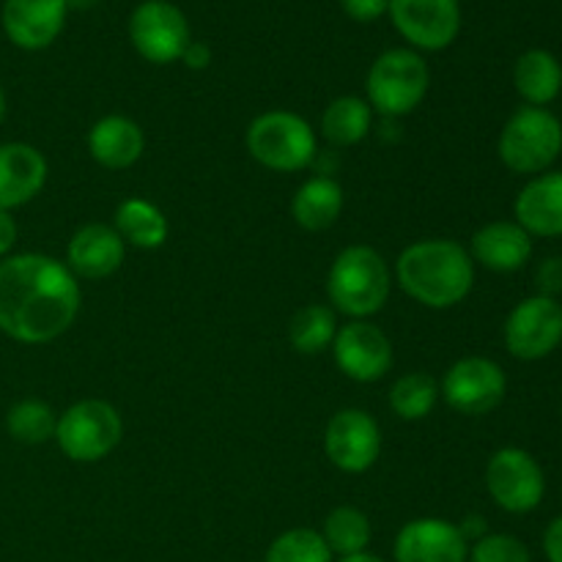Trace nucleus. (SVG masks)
Instances as JSON below:
<instances>
[{
    "mask_svg": "<svg viewBox=\"0 0 562 562\" xmlns=\"http://www.w3.org/2000/svg\"><path fill=\"white\" fill-rule=\"evenodd\" d=\"M80 280L44 252H16L0 261V333L25 346L53 344L77 322Z\"/></svg>",
    "mask_w": 562,
    "mask_h": 562,
    "instance_id": "1",
    "label": "nucleus"
},
{
    "mask_svg": "<svg viewBox=\"0 0 562 562\" xmlns=\"http://www.w3.org/2000/svg\"><path fill=\"white\" fill-rule=\"evenodd\" d=\"M395 283L428 311H450L472 294L475 261L456 239H417L395 258Z\"/></svg>",
    "mask_w": 562,
    "mask_h": 562,
    "instance_id": "2",
    "label": "nucleus"
},
{
    "mask_svg": "<svg viewBox=\"0 0 562 562\" xmlns=\"http://www.w3.org/2000/svg\"><path fill=\"white\" fill-rule=\"evenodd\" d=\"M393 274L379 250L368 245H349L335 256L327 274V296L335 313L349 322L376 316L390 300Z\"/></svg>",
    "mask_w": 562,
    "mask_h": 562,
    "instance_id": "3",
    "label": "nucleus"
},
{
    "mask_svg": "<svg viewBox=\"0 0 562 562\" xmlns=\"http://www.w3.org/2000/svg\"><path fill=\"white\" fill-rule=\"evenodd\" d=\"M247 151L274 173H300L318 159V135L300 113L267 110L247 126Z\"/></svg>",
    "mask_w": 562,
    "mask_h": 562,
    "instance_id": "4",
    "label": "nucleus"
},
{
    "mask_svg": "<svg viewBox=\"0 0 562 562\" xmlns=\"http://www.w3.org/2000/svg\"><path fill=\"white\" fill-rule=\"evenodd\" d=\"M431 86L426 58L412 47L384 49L366 77L368 104L384 119H404L415 113Z\"/></svg>",
    "mask_w": 562,
    "mask_h": 562,
    "instance_id": "5",
    "label": "nucleus"
},
{
    "mask_svg": "<svg viewBox=\"0 0 562 562\" xmlns=\"http://www.w3.org/2000/svg\"><path fill=\"white\" fill-rule=\"evenodd\" d=\"M497 154L510 173H547L562 154L560 119L547 108L525 104L505 121L497 140Z\"/></svg>",
    "mask_w": 562,
    "mask_h": 562,
    "instance_id": "6",
    "label": "nucleus"
},
{
    "mask_svg": "<svg viewBox=\"0 0 562 562\" xmlns=\"http://www.w3.org/2000/svg\"><path fill=\"white\" fill-rule=\"evenodd\" d=\"M124 439L119 409L102 398H86L58 415L55 442L66 459L77 464H97L108 459Z\"/></svg>",
    "mask_w": 562,
    "mask_h": 562,
    "instance_id": "7",
    "label": "nucleus"
},
{
    "mask_svg": "<svg viewBox=\"0 0 562 562\" xmlns=\"http://www.w3.org/2000/svg\"><path fill=\"white\" fill-rule=\"evenodd\" d=\"M508 393L503 366L488 357H461L445 371L439 398L464 417H483L497 409Z\"/></svg>",
    "mask_w": 562,
    "mask_h": 562,
    "instance_id": "8",
    "label": "nucleus"
},
{
    "mask_svg": "<svg viewBox=\"0 0 562 562\" xmlns=\"http://www.w3.org/2000/svg\"><path fill=\"white\" fill-rule=\"evenodd\" d=\"M130 42L148 64H176L192 42L190 22L170 0H143L130 16Z\"/></svg>",
    "mask_w": 562,
    "mask_h": 562,
    "instance_id": "9",
    "label": "nucleus"
},
{
    "mask_svg": "<svg viewBox=\"0 0 562 562\" xmlns=\"http://www.w3.org/2000/svg\"><path fill=\"white\" fill-rule=\"evenodd\" d=\"M488 497L505 514H532L547 494V475L536 456L521 448H499L486 467Z\"/></svg>",
    "mask_w": 562,
    "mask_h": 562,
    "instance_id": "10",
    "label": "nucleus"
},
{
    "mask_svg": "<svg viewBox=\"0 0 562 562\" xmlns=\"http://www.w3.org/2000/svg\"><path fill=\"white\" fill-rule=\"evenodd\" d=\"M503 338L516 360H543L562 344V305L552 296H527L505 318Z\"/></svg>",
    "mask_w": 562,
    "mask_h": 562,
    "instance_id": "11",
    "label": "nucleus"
},
{
    "mask_svg": "<svg viewBox=\"0 0 562 562\" xmlns=\"http://www.w3.org/2000/svg\"><path fill=\"white\" fill-rule=\"evenodd\" d=\"M324 453L346 475H362L382 456V428L366 409H340L324 428Z\"/></svg>",
    "mask_w": 562,
    "mask_h": 562,
    "instance_id": "12",
    "label": "nucleus"
},
{
    "mask_svg": "<svg viewBox=\"0 0 562 562\" xmlns=\"http://www.w3.org/2000/svg\"><path fill=\"white\" fill-rule=\"evenodd\" d=\"M390 20L412 49L439 53L461 33L459 0H390Z\"/></svg>",
    "mask_w": 562,
    "mask_h": 562,
    "instance_id": "13",
    "label": "nucleus"
},
{
    "mask_svg": "<svg viewBox=\"0 0 562 562\" xmlns=\"http://www.w3.org/2000/svg\"><path fill=\"white\" fill-rule=\"evenodd\" d=\"M333 357L346 379L357 384H373L387 376L393 368V340L371 318L346 322L335 335Z\"/></svg>",
    "mask_w": 562,
    "mask_h": 562,
    "instance_id": "14",
    "label": "nucleus"
},
{
    "mask_svg": "<svg viewBox=\"0 0 562 562\" xmlns=\"http://www.w3.org/2000/svg\"><path fill=\"white\" fill-rule=\"evenodd\" d=\"M395 562H467L470 543L459 525L437 516L406 521L395 536Z\"/></svg>",
    "mask_w": 562,
    "mask_h": 562,
    "instance_id": "15",
    "label": "nucleus"
},
{
    "mask_svg": "<svg viewBox=\"0 0 562 562\" xmlns=\"http://www.w3.org/2000/svg\"><path fill=\"white\" fill-rule=\"evenodd\" d=\"M126 241L113 225L88 223L66 245V267L77 280H104L124 267Z\"/></svg>",
    "mask_w": 562,
    "mask_h": 562,
    "instance_id": "16",
    "label": "nucleus"
},
{
    "mask_svg": "<svg viewBox=\"0 0 562 562\" xmlns=\"http://www.w3.org/2000/svg\"><path fill=\"white\" fill-rule=\"evenodd\" d=\"M66 0H5L3 31L14 47L36 53L64 33Z\"/></svg>",
    "mask_w": 562,
    "mask_h": 562,
    "instance_id": "17",
    "label": "nucleus"
},
{
    "mask_svg": "<svg viewBox=\"0 0 562 562\" xmlns=\"http://www.w3.org/2000/svg\"><path fill=\"white\" fill-rule=\"evenodd\" d=\"M49 165L31 143H0V212L31 203L47 184Z\"/></svg>",
    "mask_w": 562,
    "mask_h": 562,
    "instance_id": "18",
    "label": "nucleus"
},
{
    "mask_svg": "<svg viewBox=\"0 0 562 562\" xmlns=\"http://www.w3.org/2000/svg\"><path fill=\"white\" fill-rule=\"evenodd\" d=\"M470 256L488 272H519L532 258V236L516 220H494L472 234Z\"/></svg>",
    "mask_w": 562,
    "mask_h": 562,
    "instance_id": "19",
    "label": "nucleus"
},
{
    "mask_svg": "<svg viewBox=\"0 0 562 562\" xmlns=\"http://www.w3.org/2000/svg\"><path fill=\"white\" fill-rule=\"evenodd\" d=\"M514 217L530 236H562V170L532 176L516 195Z\"/></svg>",
    "mask_w": 562,
    "mask_h": 562,
    "instance_id": "20",
    "label": "nucleus"
},
{
    "mask_svg": "<svg viewBox=\"0 0 562 562\" xmlns=\"http://www.w3.org/2000/svg\"><path fill=\"white\" fill-rule=\"evenodd\" d=\"M88 151L104 170H126L146 151V135L126 115H104L88 130Z\"/></svg>",
    "mask_w": 562,
    "mask_h": 562,
    "instance_id": "21",
    "label": "nucleus"
},
{
    "mask_svg": "<svg viewBox=\"0 0 562 562\" xmlns=\"http://www.w3.org/2000/svg\"><path fill=\"white\" fill-rule=\"evenodd\" d=\"M346 206V192L333 176H311L291 198V217L300 228L318 234L338 223Z\"/></svg>",
    "mask_w": 562,
    "mask_h": 562,
    "instance_id": "22",
    "label": "nucleus"
},
{
    "mask_svg": "<svg viewBox=\"0 0 562 562\" xmlns=\"http://www.w3.org/2000/svg\"><path fill=\"white\" fill-rule=\"evenodd\" d=\"M113 228L119 231L126 247H137V250H159L170 234L168 217H165L162 209L140 195H132L119 203Z\"/></svg>",
    "mask_w": 562,
    "mask_h": 562,
    "instance_id": "23",
    "label": "nucleus"
},
{
    "mask_svg": "<svg viewBox=\"0 0 562 562\" xmlns=\"http://www.w3.org/2000/svg\"><path fill=\"white\" fill-rule=\"evenodd\" d=\"M514 86L530 108H547L562 91V64L549 49H527L514 66Z\"/></svg>",
    "mask_w": 562,
    "mask_h": 562,
    "instance_id": "24",
    "label": "nucleus"
},
{
    "mask_svg": "<svg viewBox=\"0 0 562 562\" xmlns=\"http://www.w3.org/2000/svg\"><path fill=\"white\" fill-rule=\"evenodd\" d=\"M373 130V110L368 104V99L355 97H338L324 108L322 124H318V132H322L324 140L335 148H349L357 146V143L366 140Z\"/></svg>",
    "mask_w": 562,
    "mask_h": 562,
    "instance_id": "25",
    "label": "nucleus"
},
{
    "mask_svg": "<svg viewBox=\"0 0 562 562\" xmlns=\"http://www.w3.org/2000/svg\"><path fill=\"white\" fill-rule=\"evenodd\" d=\"M318 532H322L333 558H351V554L368 552L371 519H368L366 510L355 508V505H338V508L329 510Z\"/></svg>",
    "mask_w": 562,
    "mask_h": 562,
    "instance_id": "26",
    "label": "nucleus"
},
{
    "mask_svg": "<svg viewBox=\"0 0 562 562\" xmlns=\"http://www.w3.org/2000/svg\"><path fill=\"white\" fill-rule=\"evenodd\" d=\"M338 316L329 305H305L294 313L289 324V340L300 355H322L333 349L338 335Z\"/></svg>",
    "mask_w": 562,
    "mask_h": 562,
    "instance_id": "27",
    "label": "nucleus"
},
{
    "mask_svg": "<svg viewBox=\"0 0 562 562\" xmlns=\"http://www.w3.org/2000/svg\"><path fill=\"white\" fill-rule=\"evenodd\" d=\"M390 409L406 423L426 420L439 401V382L426 371H409L390 387Z\"/></svg>",
    "mask_w": 562,
    "mask_h": 562,
    "instance_id": "28",
    "label": "nucleus"
},
{
    "mask_svg": "<svg viewBox=\"0 0 562 562\" xmlns=\"http://www.w3.org/2000/svg\"><path fill=\"white\" fill-rule=\"evenodd\" d=\"M58 412L38 398H22L5 415V431L20 445H44L55 439Z\"/></svg>",
    "mask_w": 562,
    "mask_h": 562,
    "instance_id": "29",
    "label": "nucleus"
},
{
    "mask_svg": "<svg viewBox=\"0 0 562 562\" xmlns=\"http://www.w3.org/2000/svg\"><path fill=\"white\" fill-rule=\"evenodd\" d=\"M263 562H335L333 552L324 543L322 532L311 527L285 530L269 543Z\"/></svg>",
    "mask_w": 562,
    "mask_h": 562,
    "instance_id": "30",
    "label": "nucleus"
},
{
    "mask_svg": "<svg viewBox=\"0 0 562 562\" xmlns=\"http://www.w3.org/2000/svg\"><path fill=\"white\" fill-rule=\"evenodd\" d=\"M467 562H532L530 549L525 541L508 532H486L470 543V558Z\"/></svg>",
    "mask_w": 562,
    "mask_h": 562,
    "instance_id": "31",
    "label": "nucleus"
},
{
    "mask_svg": "<svg viewBox=\"0 0 562 562\" xmlns=\"http://www.w3.org/2000/svg\"><path fill=\"white\" fill-rule=\"evenodd\" d=\"M536 280L538 294L558 300V294L562 291V258H547V261L538 267Z\"/></svg>",
    "mask_w": 562,
    "mask_h": 562,
    "instance_id": "32",
    "label": "nucleus"
},
{
    "mask_svg": "<svg viewBox=\"0 0 562 562\" xmlns=\"http://www.w3.org/2000/svg\"><path fill=\"white\" fill-rule=\"evenodd\" d=\"M340 5L355 22H376L387 14L390 0H340Z\"/></svg>",
    "mask_w": 562,
    "mask_h": 562,
    "instance_id": "33",
    "label": "nucleus"
},
{
    "mask_svg": "<svg viewBox=\"0 0 562 562\" xmlns=\"http://www.w3.org/2000/svg\"><path fill=\"white\" fill-rule=\"evenodd\" d=\"M543 554L549 562H562V516L549 521L543 530Z\"/></svg>",
    "mask_w": 562,
    "mask_h": 562,
    "instance_id": "34",
    "label": "nucleus"
},
{
    "mask_svg": "<svg viewBox=\"0 0 562 562\" xmlns=\"http://www.w3.org/2000/svg\"><path fill=\"white\" fill-rule=\"evenodd\" d=\"M181 64L190 66V69L195 71L206 69V66L212 64V47H209L206 42H195V38H192V42L187 44L184 55H181Z\"/></svg>",
    "mask_w": 562,
    "mask_h": 562,
    "instance_id": "35",
    "label": "nucleus"
},
{
    "mask_svg": "<svg viewBox=\"0 0 562 562\" xmlns=\"http://www.w3.org/2000/svg\"><path fill=\"white\" fill-rule=\"evenodd\" d=\"M16 236H20L16 220L11 217V212H0V261L11 256V250L16 245Z\"/></svg>",
    "mask_w": 562,
    "mask_h": 562,
    "instance_id": "36",
    "label": "nucleus"
},
{
    "mask_svg": "<svg viewBox=\"0 0 562 562\" xmlns=\"http://www.w3.org/2000/svg\"><path fill=\"white\" fill-rule=\"evenodd\" d=\"M459 530L467 538V543H475L477 538L486 536V521H483V516H467L459 525Z\"/></svg>",
    "mask_w": 562,
    "mask_h": 562,
    "instance_id": "37",
    "label": "nucleus"
},
{
    "mask_svg": "<svg viewBox=\"0 0 562 562\" xmlns=\"http://www.w3.org/2000/svg\"><path fill=\"white\" fill-rule=\"evenodd\" d=\"M335 562H387V560L376 558V554L371 552H362V554H351V558H338Z\"/></svg>",
    "mask_w": 562,
    "mask_h": 562,
    "instance_id": "38",
    "label": "nucleus"
},
{
    "mask_svg": "<svg viewBox=\"0 0 562 562\" xmlns=\"http://www.w3.org/2000/svg\"><path fill=\"white\" fill-rule=\"evenodd\" d=\"M99 0H66V9H75V11H88V9H93V5H97Z\"/></svg>",
    "mask_w": 562,
    "mask_h": 562,
    "instance_id": "39",
    "label": "nucleus"
},
{
    "mask_svg": "<svg viewBox=\"0 0 562 562\" xmlns=\"http://www.w3.org/2000/svg\"><path fill=\"white\" fill-rule=\"evenodd\" d=\"M5 121V93H3V86H0V124Z\"/></svg>",
    "mask_w": 562,
    "mask_h": 562,
    "instance_id": "40",
    "label": "nucleus"
}]
</instances>
